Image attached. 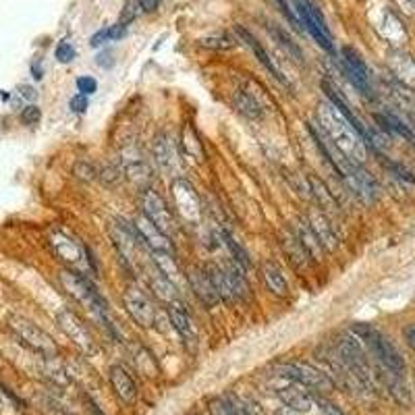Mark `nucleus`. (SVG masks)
Instances as JSON below:
<instances>
[{"instance_id":"nucleus-27","label":"nucleus","mask_w":415,"mask_h":415,"mask_svg":"<svg viewBox=\"0 0 415 415\" xmlns=\"http://www.w3.org/2000/svg\"><path fill=\"white\" fill-rule=\"evenodd\" d=\"M233 104H235V108H237L243 117H247V119H260V117H262V106H260V102H258L245 88H237V90H235V94H233Z\"/></svg>"},{"instance_id":"nucleus-34","label":"nucleus","mask_w":415,"mask_h":415,"mask_svg":"<svg viewBox=\"0 0 415 415\" xmlns=\"http://www.w3.org/2000/svg\"><path fill=\"white\" fill-rule=\"evenodd\" d=\"M374 119H376V123L380 125V129H384V131H388V133H396V135H400V137H405V139H409V142L415 139L413 133H411V129H409V125H405V123H403L400 119H396L394 115L384 113V115H376Z\"/></svg>"},{"instance_id":"nucleus-6","label":"nucleus","mask_w":415,"mask_h":415,"mask_svg":"<svg viewBox=\"0 0 415 415\" xmlns=\"http://www.w3.org/2000/svg\"><path fill=\"white\" fill-rule=\"evenodd\" d=\"M9 328L36 353H40L42 357H57L59 347L52 340V336L48 332H44L40 326H36L34 322H30L28 318L21 316H11L9 318Z\"/></svg>"},{"instance_id":"nucleus-28","label":"nucleus","mask_w":415,"mask_h":415,"mask_svg":"<svg viewBox=\"0 0 415 415\" xmlns=\"http://www.w3.org/2000/svg\"><path fill=\"white\" fill-rule=\"evenodd\" d=\"M206 270H208V274H210L212 280H214V287H216V291H218L220 301L233 303V301L237 299V295H235V291H233V287H231V280H229L224 268L218 266V264H212V266H206Z\"/></svg>"},{"instance_id":"nucleus-4","label":"nucleus","mask_w":415,"mask_h":415,"mask_svg":"<svg viewBox=\"0 0 415 415\" xmlns=\"http://www.w3.org/2000/svg\"><path fill=\"white\" fill-rule=\"evenodd\" d=\"M336 355L338 359L345 363V367L353 374V378L363 384V386H371V369H369V361L365 357V351L359 342L357 336L353 334H340L336 340Z\"/></svg>"},{"instance_id":"nucleus-46","label":"nucleus","mask_w":415,"mask_h":415,"mask_svg":"<svg viewBox=\"0 0 415 415\" xmlns=\"http://www.w3.org/2000/svg\"><path fill=\"white\" fill-rule=\"evenodd\" d=\"M384 164H386L388 171H392L398 179H403V181H407V183H415V177H413L405 166H400V164H396V162H388V160H384Z\"/></svg>"},{"instance_id":"nucleus-47","label":"nucleus","mask_w":415,"mask_h":415,"mask_svg":"<svg viewBox=\"0 0 415 415\" xmlns=\"http://www.w3.org/2000/svg\"><path fill=\"white\" fill-rule=\"evenodd\" d=\"M100 179L104 181V185H117V183L121 181V171L115 168V166H110V168L106 166V168L102 171Z\"/></svg>"},{"instance_id":"nucleus-56","label":"nucleus","mask_w":415,"mask_h":415,"mask_svg":"<svg viewBox=\"0 0 415 415\" xmlns=\"http://www.w3.org/2000/svg\"><path fill=\"white\" fill-rule=\"evenodd\" d=\"M139 5H142V11H144V13H152V11L158 9L160 0H139Z\"/></svg>"},{"instance_id":"nucleus-22","label":"nucleus","mask_w":415,"mask_h":415,"mask_svg":"<svg viewBox=\"0 0 415 415\" xmlns=\"http://www.w3.org/2000/svg\"><path fill=\"white\" fill-rule=\"evenodd\" d=\"M276 394L284 403V407H289V409H293L297 413H303V411L311 409V396L305 392V386H301V384H297L293 380H289L287 386L276 388Z\"/></svg>"},{"instance_id":"nucleus-3","label":"nucleus","mask_w":415,"mask_h":415,"mask_svg":"<svg viewBox=\"0 0 415 415\" xmlns=\"http://www.w3.org/2000/svg\"><path fill=\"white\" fill-rule=\"evenodd\" d=\"M351 334L365 342L369 353L378 359V363L386 371H390L394 376H405V359H403V355L396 351V347L382 332H378L369 324H353L351 326Z\"/></svg>"},{"instance_id":"nucleus-20","label":"nucleus","mask_w":415,"mask_h":415,"mask_svg":"<svg viewBox=\"0 0 415 415\" xmlns=\"http://www.w3.org/2000/svg\"><path fill=\"white\" fill-rule=\"evenodd\" d=\"M168 318H171V324L173 328L181 334V338L187 342V345H195L197 340V334H195V326H193V320L185 307V303L177 297L173 301H168Z\"/></svg>"},{"instance_id":"nucleus-23","label":"nucleus","mask_w":415,"mask_h":415,"mask_svg":"<svg viewBox=\"0 0 415 415\" xmlns=\"http://www.w3.org/2000/svg\"><path fill=\"white\" fill-rule=\"evenodd\" d=\"M305 220H307L309 229L313 231L316 239L320 241V245L324 247V251H332L338 247V237L332 231V224L328 222V218L324 214H309Z\"/></svg>"},{"instance_id":"nucleus-7","label":"nucleus","mask_w":415,"mask_h":415,"mask_svg":"<svg viewBox=\"0 0 415 415\" xmlns=\"http://www.w3.org/2000/svg\"><path fill=\"white\" fill-rule=\"evenodd\" d=\"M171 193H173L177 216L187 224H200L204 210H202V200H200L195 187L185 179H177L171 185Z\"/></svg>"},{"instance_id":"nucleus-40","label":"nucleus","mask_w":415,"mask_h":415,"mask_svg":"<svg viewBox=\"0 0 415 415\" xmlns=\"http://www.w3.org/2000/svg\"><path fill=\"white\" fill-rule=\"evenodd\" d=\"M144 11H142V5H139V0H127L125 3V9H123V15H121V23H131L133 19H137L139 15H142Z\"/></svg>"},{"instance_id":"nucleus-14","label":"nucleus","mask_w":415,"mask_h":415,"mask_svg":"<svg viewBox=\"0 0 415 415\" xmlns=\"http://www.w3.org/2000/svg\"><path fill=\"white\" fill-rule=\"evenodd\" d=\"M154 158L160 166V171L164 175H171V177H179L181 175V168H183V162H181V156H179V150L175 146V142L168 137V135H158V139L154 142Z\"/></svg>"},{"instance_id":"nucleus-15","label":"nucleus","mask_w":415,"mask_h":415,"mask_svg":"<svg viewBox=\"0 0 415 415\" xmlns=\"http://www.w3.org/2000/svg\"><path fill=\"white\" fill-rule=\"evenodd\" d=\"M59 324H61L63 332H65L84 353H94V351H96V345H94V340H92L90 330L86 328V324H81V320H79L73 311L63 309V311L59 313Z\"/></svg>"},{"instance_id":"nucleus-8","label":"nucleus","mask_w":415,"mask_h":415,"mask_svg":"<svg viewBox=\"0 0 415 415\" xmlns=\"http://www.w3.org/2000/svg\"><path fill=\"white\" fill-rule=\"evenodd\" d=\"M125 307L129 311V316L137 322V326L142 328H152L156 324V307L150 299V295L139 289V287H127L125 295H123Z\"/></svg>"},{"instance_id":"nucleus-18","label":"nucleus","mask_w":415,"mask_h":415,"mask_svg":"<svg viewBox=\"0 0 415 415\" xmlns=\"http://www.w3.org/2000/svg\"><path fill=\"white\" fill-rule=\"evenodd\" d=\"M342 181L349 185V189L357 195V197H361L363 202H374L376 200V195H378V185H376V181L371 179V175L367 173V171H363L359 164H353L351 168H349V173L342 177Z\"/></svg>"},{"instance_id":"nucleus-36","label":"nucleus","mask_w":415,"mask_h":415,"mask_svg":"<svg viewBox=\"0 0 415 415\" xmlns=\"http://www.w3.org/2000/svg\"><path fill=\"white\" fill-rule=\"evenodd\" d=\"M133 363L137 365V369L144 376L154 378L158 374V363H156L154 355L148 349H144V347H135V351H133Z\"/></svg>"},{"instance_id":"nucleus-16","label":"nucleus","mask_w":415,"mask_h":415,"mask_svg":"<svg viewBox=\"0 0 415 415\" xmlns=\"http://www.w3.org/2000/svg\"><path fill=\"white\" fill-rule=\"evenodd\" d=\"M295 7H297V15H299V23L305 26V30L309 32V36L326 50V52H334V46H332V36L328 32V26L324 19H318L313 17L307 7H305V0H295Z\"/></svg>"},{"instance_id":"nucleus-9","label":"nucleus","mask_w":415,"mask_h":415,"mask_svg":"<svg viewBox=\"0 0 415 415\" xmlns=\"http://www.w3.org/2000/svg\"><path fill=\"white\" fill-rule=\"evenodd\" d=\"M108 233H110V237L115 241V247L121 253V258L127 260L129 268H133V264L139 260L137 251H139V243H142L139 237H137V233H135V229L129 226L123 220H113L108 224Z\"/></svg>"},{"instance_id":"nucleus-29","label":"nucleus","mask_w":415,"mask_h":415,"mask_svg":"<svg viewBox=\"0 0 415 415\" xmlns=\"http://www.w3.org/2000/svg\"><path fill=\"white\" fill-rule=\"evenodd\" d=\"M262 272H264V280L268 284V289L274 293V295H280L284 297L289 293V284H287V278L282 274V270L274 264V262H264L262 266Z\"/></svg>"},{"instance_id":"nucleus-52","label":"nucleus","mask_w":415,"mask_h":415,"mask_svg":"<svg viewBox=\"0 0 415 415\" xmlns=\"http://www.w3.org/2000/svg\"><path fill=\"white\" fill-rule=\"evenodd\" d=\"M84 405H86V411H88V415H104V413H102V409L98 407V403H96L92 396H88V394H84Z\"/></svg>"},{"instance_id":"nucleus-30","label":"nucleus","mask_w":415,"mask_h":415,"mask_svg":"<svg viewBox=\"0 0 415 415\" xmlns=\"http://www.w3.org/2000/svg\"><path fill=\"white\" fill-rule=\"evenodd\" d=\"M307 185L311 191V197L316 200V204L324 210H334L336 208V200L332 197L330 189L326 187L324 181H320L316 175H307Z\"/></svg>"},{"instance_id":"nucleus-17","label":"nucleus","mask_w":415,"mask_h":415,"mask_svg":"<svg viewBox=\"0 0 415 415\" xmlns=\"http://www.w3.org/2000/svg\"><path fill=\"white\" fill-rule=\"evenodd\" d=\"M50 245L55 249V253L69 266H75L79 268L81 262H84V255H86V249L71 237L67 235L65 231H52L50 233Z\"/></svg>"},{"instance_id":"nucleus-21","label":"nucleus","mask_w":415,"mask_h":415,"mask_svg":"<svg viewBox=\"0 0 415 415\" xmlns=\"http://www.w3.org/2000/svg\"><path fill=\"white\" fill-rule=\"evenodd\" d=\"M108 378H110V384L115 388V394L121 398V403L125 405H131L135 398H137V386L131 378V374L123 367V365H113L108 369Z\"/></svg>"},{"instance_id":"nucleus-48","label":"nucleus","mask_w":415,"mask_h":415,"mask_svg":"<svg viewBox=\"0 0 415 415\" xmlns=\"http://www.w3.org/2000/svg\"><path fill=\"white\" fill-rule=\"evenodd\" d=\"M88 106H90V102H88V96H84V94H77V96H73V98H71V110H73V113H77V115H84V113L88 110Z\"/></svg>"},{"instance_id":"nucleus-31","label":"nucleus","mask_w":415,"mask_h":415,"mask_svg":"<svg viewBox=\"0 0 415 415\" xmlns=\"http://www.w3.org/2000/svg\"><path fill=\"white\" fill-rule=\"evenodd\" d=\"M378 32H380L388 42H392V44H400V42L407 38V34H405L400 21H398L396 15L390 13V11H384V19H382V23L378 26Z\"/></svg>"},{"instance_id":"nucleus-54","label":"nucleus","mask_w":415,"mask_h":415,"mask_svg":"<svg viewBox=\"0 0 415 415\" xmlns=\"http://www.w3.org/2000/svg\"><path fill=\"white\" fill-rule=\"evenodd\" d=\"M403 334H405V340H407V345H409V347L415 351V324H409V326H405Z\"/></svg>"},{"instance_id":"nucleus-35","label":"nucleus","mask_w":415,"mask_h":415,"mask_svg":"<svg viewBox=\"0 0 415 415\" xmlns=\"http://www.w3.org/2000/svg\"><path fill=\"white\" fill-rule=\"evenodd\" d=\"M220 239H222V245L229 249V253H231V258H233V262L243 270V272H247L249 270V258H247V253H245V249L231 237V233H226V231H222L220 233Z\"/></svg>"},{"instance_id":"nucleus-37","label":"nucleus","mask_w":415,"mask_h":415,"mask_svg":"<svg viewBox=\"0 0 415 415\" xmlns=\"http://www.w3.org/2000/svg\"><path fill=\"white\" fill-rule=\"evenodd\" d=\"M208 407H210L212 415H251L245 407H241V405H237L229 398H222V396L212 398Z\"/></svg>"},{"instance_id":"nucleus-33","label":"nucleus","mask_w":415,"mask_h":415,"mask_svg":"<svg viewBox=\"0 0 415 415\" xmlns=\"http://www.w3.org/2000/svg\"><path fill=\"white\" fill-rule=\"evenodd\" d=\"M390 67L396 75V79H400L403 84L415 88V63L411 61V57L405 55H394L390 61Z\"/></svg>"},{"instance_id":"nucleus-5","label":"nucleus","mask_w":415,"mask_h":415,"mask_svg":"<svg viewBox=\"0 0 415 415\" xmlns=\"http://www.w3.org/2000/svg\"><path fill=\"white\" fill-rule=\"evenodd\" d=\"M276 376L280 378H287V380H293L309 390H316V392H328L334 388V382L332 378L318 369L316 365L311 363H305V361H291V363H280L276 365Z\"/></svg>"},{"instance_id":"nucleus-10","label":"nucleus","mask_w":415,"mask_h":415,"mask_svg":"<svg viewBox=\"0 0 415 415\" xmlns=\"http://www.w3.org/2000/svg\"><path fill=\"white\" fill-rule=\"evenodd\" d=\"M142 206H144V214L164 233V235H173L177 231V224H175V216L171 212V208L166 206V202L152 189H146L144 191V197H142Z\"/></svg>"},{"instance_id":"nucleus-45","label":"nucleus","mask_w":415,"mask_h":415,"mask_svg":"<svg viewBox=\"0 0 415 415\" xmlns=\"http://www.w3.org/2000/svg\"><path fill=\"white\" fill-rule=\"evenodd\" d=\"M73 173H75L77 179H84V181H94V179H96V168L90 166L88 162H79V164L73 168Z\"/></svg>"},{"instance_id":"nucleus-25","label":"nucleus","mask_w":415,"mask_h":415,"mask_svg":"<svg viewBox=\"0 0 415 415\" xmlns=\"http://www.w3.org/2000/svg\"><path fill=\"white\" fill-rule=\"evenodd\" d=\"M293 231H295L297 239L301 241L303 249L307 251L309 260H311V262H318V260H322V255H324V247H322V245H320V241L316 239V235H313V231L309 229L307 220H305V218H299Z\"/></svg>"},{"instance_id":"nucleus-24","label":"nucleus","mask_w":415,"mask_h":415,"mask_svg":"<svg viewBox=\"0 0 415 415\" xmlns=\"http://www.w3.org/2000/svg\"><path fill=\"white\" fill-rule=\"evenodd\" d=\"M235 32H237V36H239V38H241V40H243V42H245V44H247L251 50H253L255 59H258V61H260V63H262V65H264V67H266V69H268V71H270V73H272V75H274V77H276L280 84H284V86L289 88V81H287V79H284V75L278 71V67L272 63L270 55H268V52H266V50L260 46V42H258V40H255V38H253V36H251L247 30H243V28H237Z\"/></svg>"},{"instance_id":"nucleus-1","label":"nucleus","mask_w":415,"mask_h":415,"mask_svg":"<svg viewBox=\"0 0 415 415\" xmlns=\"http://www.w3.org/2000/svg\"><path fill=\"white\" fill-rule=\"evenodd\" d=\"M316 125L328 137V142L353 164H363L367 158V144L359 135V131L340 115V110L332 102H320L316 110Z\"/></svg>"},{"instance_id":"nucleus-42","label":"nucleus","mask_w":415,"mask_h":415,"mask_svg":"<svg viewBox=\"0 0 415 415\" xmlns=\"http://www.w3.org/2000/svg\"><path fill=\"white\" fill-rule=\"evenodd\" d=\"M57 61L59 63H71L73 59H75V48L67 42V40H63L59 46H57Z\"/></svg>"},{"instance_id":"nucleus-26","label":"nucleus","mask_w":415,"mask_h":415,"mask_svg":"<svg viewBox=\"0 0 415 415\" xmlns=\"http://www.w3.org/2000/svg\"><path fill=\"white\" fill-rule=\"evenodd\" d=\"M280 241H282V249H284V253L289 255V260H291L293 266L301 268V266H305V264L311 262L309 255H307V251L303 249V245H301V241L297 239V235H295L293 229L284 231L282 237H280Z\"/></svg>"},{"instance_id":"nucleus-55","label":"nucleus","mask_w":415,"mask_h":415,"mask_svg":"<svg viewBox=\"0 0 415 415\" xmlns=\"http://www.w3.org/2000/svg\"><path fill=\"white\" fill-rule=\"evenodd\" d=\"M19 96H21L23 100L34 102V100L38 98V92H36L34 88H30V86H21V88H19Z\"/></svg>"},{"instance_id":"nucleus-11","label":"nucleus","mask_w":415,"mask_h":415,"mask_svg":"<svg viewBox=\"0 0 415 415\" xmlns=\"http://www.w3.org/2000/svg\"><path fill=\"white\" fill-rule=\"evenodd\" d=\"M133 229H135L139 241H142L152 253H175L171 237L164 235L144 212L133 220Z\"/></svg>"},{"instance_id":"nucleus-32","label":"nucleus","mask_w":415,"mask_h":415,"mask_svg":"<svg viewBox=\"0 0 415 415\" xmlns=\"http://www.w3.org/2000/svg\"><path fill=\"white\" fill-rule=\"evenodd\" d=\"M181 148H183V152L187 156L195 158L197 162H204V156H206L204 154V146H202L200 135L195 133V129L189 127V125H185L183 131H181Z\"/></svg>"},{"instance_id":"nucleus-38","label":"nucleus","mask_w":415,"mask_h":415,"mask_svg":"<svg viewBox=\"0 0 415 415\" xmlns=\"http://www.w3.org/2000/svg\"><path fill=\"white\" fill-rule=\"evenodd\" d=\"M268 30H270V34L276 38V42L291 55V57H295V61L297 63H301V59H303V55H301V50H299V46L295 44V42H291V38L280 30V28H274V26H268Z\"/></svg>"},{"instance_id":"nucleus-19","label":"nucleus","mask_w":415,"mask_h":415,"mask_svg":"<svg viewBox=\"0 0 415 415\" xmlns=\"http://www.w3.org/2000/svg\"><path fill=\"white\" fill-rule=\"evenodd\" d=\"M187 282L191 284L193 293L197 295V299L206 305V307H214L220 303V297H218V291L214 287V280L212 276L208 274L206 268H193L187 276Z\"/></svg>"},{"instance_id":"nucleus-53","label":"nucleus","mask_w":415,"mask_h":415,"mask_svg":"<svg viewBox=\"0 0 415 415\" xmlns=\"http://www.w3.org/2000/svg\"><path fill=\"white\" fill-rule=\"evenodd\" d=\"M394 5H396L403 13H407V15H413V13H415V0H394Z\"/></svg>"},{"instance_id":"nucleus-12","label":"nucleus","mask_w":415,"mask_h":415,"mask_svg":"<svg viewBox=\"0 0 415 415\" xmlns=\"http://www.w3.org/2000/svg\"><path fill=\"white\" fill-rule=\"evenodd\" d=\"M121 164H123V173L127 175V179L133 181L135 185L144 187L152 181V171H150L142 150L135 144H127L121 150Z\"/></svg>"},{"instance_id":"nucleus-57","label":"nucleus","mask_w":415,"mask_h":415,"mask_svg":"<svg viewBox=\"0 0 415 415\" xmlns=\"http://www.w3.org/2000/svg\"><path fill=\"white\" fill-rule=\"evenodd\" d=\"M276 415H297V411H293V409H289V407H284V409H280V411H276Z\"/></svg>"},{"instance_id":"nucleus-51","label":"nucleus","mask_w":415,"mask_h":415,"mask_svg":"<svg viewBox=\"0 0 415 415\" xmlns=\"http://www.w3.org/2000/svg\"><path fill=\"white\" fill-rule=\"evenodd\" d=\"M318 405H320V411H322V415H345L336 405H332V403H328V400H318Z\"/></svg>"},{"instance_id":"nucleus-39","label":"nucleus","mask_w":415,"mask_h":415,"mask_svg":"<svg viewBox=\"0 0 415 415\" xmlns=\"http://www.w3.org/2000/svg\"><path fill=\"white\" fill-rule=\"evenodd\" d=\"M200 44L206 48H212V50H231V48H235L237 42L229 34H212L208 38H202Z\"/></svg>"},{"instance_id":"nucleus-2","label":"nucleus","mask_w":415,"mask_h":415,"mask_svg":"<svg viewBox=\"0 0 415 415\" xmlns=\"http://www.w3.org/2000/svg\"><path fill=\"white\" fill-rule=\"evenodd\" d=\"M59 280H61L63 289H65L86 311H90L100 324H104V326L110 328V332H113V324H110V318H108L106 301L102 299V295L98 293V289L84 276V272L65 268V270L59 272Z\"/></svg>"},{"instance_id":"nucleus-58","label":"nucleus","mask_w":415,"mask_h":415,"mask_svg":"<svg viewBox=\"0 0 415 415\" xmlns=\"http://www.w3.org/2000/svg\"><path fill=\"white\" fill-rule=\"evenodd\" d=\"M0 407H3V403H0Z\"/></svg>"},{"instance_id":"nucleus-41","label":"nucleus","mask_w":415,"mask_h":415,"mask_svg":"<svg viewBox=\"0 0 415 415\" xmlns=\"http://www.w3.org/2000/svg\"><path fill=\"white\" fill-rule=\"evenodd\" d=\"M75 86H77L79 94H84V96H92V94H96V90H98V81H96L94 77H90V75L77 77Z\"/></svg>"},{"instance_id":"nucleus-49","label":"nucleus","mask_w":415,"mask_h":415,"mask_svg":"<svg viewBox=\"0 0 415 415\" xmlns=\"http://www.w3.org/2000/svg\"><path fill=\"white\" fill-rule=\"evenodd\" d=\"M276 3H278V7H280V13L295 26V28H301V23H299V17L289 9V3H287V0H276Z\"/></svg>"},{"instance_id":"nucleus-50","label":"nucleus","mask_w":415,"mask_h":415,"mask_svg":"<svg viewBox=\"0 0 415 415\" xmlns=\"http://www.w3.org/2000/svg\"><path fill=\"white\" fill-rule=\"evenodd\" d=\"M104 42H110V30H108V28L100 30L98 34H94V36L90 38V46H92V48H94V46H102Z\"/></svg>"},{"instance_id":"nucleus-43","label":"nucleus","mask_w":415,"mask_h":415,"mask_svg":"<svg viewBox=\"0 0 415 415\" xmlns=\"http://www.w3.org/2000/svg\"><path fill=\"white\" fill-rule=\"evenodd\" d=\"M42 119V113L36 104H28L23 110H21V123L23 125H36L38 121Z\"/></svg>"},{"instance_id":"nucleus-13","label":"nucleus","mask_w":415,"mask_h":415,"mask_svg":"<svg viewBox=\"0 0 415 415\" xmlns=\"http://www.w3.org/2000/svg\"><path fill=\"white\" fill-rule=\"evenodd\" d=\"M342 63H340V71L345 73V77L353 84V88H357L361 94L369 96V71L365 67V63L361 61V57L353 50V48H342L340 50Z\"/></svg>"},{"instance_id":"nucleus-44","label":"nucleus","mask_w":415,"mask_h":415,"mask_svg":"<svg viewBox=\"0 0 415 415\" xmlns=\"http://www.w3.org/2000/svg\"><path fill=\"white\" fill-rule=\"evenodd\" d=\"M40 405H42V409H44L46 413H50V415H71L67 409H63V405H59V400H55V398H50V396L40 398Z\"/></svg>"}]
</instances>
